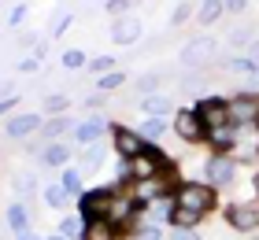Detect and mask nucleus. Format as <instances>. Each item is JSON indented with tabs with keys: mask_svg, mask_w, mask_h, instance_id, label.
Wrapping results in <instances>:
<instances>
[{
	"mask_svg": "<svg viewBox=\"0 0 259 240\" xmlns=\"http://www.w3.org/2000/svg\"><path fill=\"white\" fill-rule=\"evenodd\" d=\"M111 203H115L111 188L89 192V196H81V218H89V225H93V222H104V218L111 214Z\"/></svg>",
	"mask_w": 259,
	"mask_h": 240,
	"instance_id": "1",
	"label": "nucleus"
},
{
	"mask_svg": "<svg viewBox=\"0 0 259 240\" xmlns=\"http://www.w3.org/2000/svg\"><path fill=\"white\" fill-rule=\"evenodd\" d=\"M211 203H215V192L207 185H182V192H178V207L193 211V214H204Z\"/></svg>",
	"mask_w": 259,
	"mask_h": 240,
	"instance_id": "2",
	"label": "nucleus"
},
{
	"mask_svg": "<svg viewBox=\"0 0 259 240\" xmlns=\"http://www.w3.org/2000/svg\"><path fill=\"white\" fill-rule=\"evenodd\" d=\"M196 118H200V122H207L211 129H222V126H226V118H230V107L222 100H204V104H200V111H196Z\"/></svg>",
	"mask_w": 259,
	"mask_h": 240,
	"instance_id": "3",
	"label": "nucleus"
},
{
	"mask_svg": "<svg viewBox=\"0 0 259 240\" xmlns=\"http://www.w3.org/2000/svg\"><path fill=\"white\" fill-rule=\"evenodd\" d=\"M115 148L122 152V159H141V155H145V144H141V137L130 133V129H119V133H115Z\"/></svg>",
	"mask_w": 259,
	"mask_h": 240,
	"instance_id": "4",
	"label": "nucleus"
},
{
	"mask_svg": "<svg viewBox=\"0 0 259 240\" xmlns=\"http://www.w3.org/2000/svg\"><path fill=\"white\" fill-rule=\"evenodd\" d=\"M255 115H259V96H241L230 104V118H237V122H252Z\"/></svg>",
	"mask_w": 259,
	"mask_h": 240,
	"instance_id": "5",
	"label": "nucleus"
},
{
	"mask_svg": "<svg viewBox=\"0 0 259 240\" xmlns=\"http://www.w3.org/2000/svg\"><path fill=\"white\" fill-rule=\"evenodd\" d=\"M204 174L211 177V181H230L233 177V159H207Z\"/></svg>",
	"mask_w": 259,
	"mask_h": 240,
	"instance_id": "6",
	"label": "nucleus"
},
{
	"mask_svg": "<svg viewBox=\"0 0 259 240\" xmlns=\"http://www.w3.org/2000/svg\"><path fill=\"white\" fill-rule=\"evenodd\" d=\"M230 222L237 225V229H252V225H259V207H233Z\"/></svg>",
	"mask_w": 259,
	"mask_h": 240,
	"instance_id": "7",
	"label": "nucleus"
},
{
	"mask_svg": "<svg viewBox=\"0 0 259 240\" xmlns=\"http://www.w3.org/2000/svg\"><path fill=\"white\" fill-rule=\"evenodd\" d=\"M174 129H178L185 140H196V137H200V118L189 115V111H182V115H178V122H174Z\"/></svg>",
	"mask_w": 259,
	"mask_h": 240,
	"instance_id": "8",
	"label": "nucleus"
},
{
	"mask_svg": "<svg viewBox=\"0 0 259 240\" xmlns=\"http://www.w3.org/2000/svg\"><path fill=\"white\" fill-rule=\"evenodd\" d=\"M30 129H37V115H19L8 122V137H26Z\"/></svg>",
	"mask_w": 259,
	"mask_h": 240,
	"instance_id": "9",
	"label": "nucleus"
},
{
	"mask_svg": "<svg viewBox=\"0 0 259 240\" xmlns=\"http://www.w3.org/2000/svg\"><path fill=\"white\" fill-rule=\"evenodd\" d=\"M100 133H104V118H89L78 126V140H97Z\"/></svg>",
	"mask_w": 259,
	"mask_h": 240,
	"instance_id": "10",
	"label": "nucleus"
},
{
	"mask_svg": "<svg viewBox=\"0 0 259 240\" xmlns=\"http://www.w3.org/2000/svg\"><path fill=\"white\" fill-rule=\"evenodd\" d=\"M137 33H141V26L134 19H122L119 26H115V37H119V41H137Z\"/></svg>",
	"mask_w": 259,
	"mask_h": 240,
	"instance_id": "11",
	"label": "nucleus"
},
{
	"mask_svg": "<svg viewBox=\"0 0 259 240\" xmlns=\"http://www.w3.org/2000/svg\"><path fill=\"white\" fill-rule=\"evenodd\" d=\"M207 52H211V44H207V41H200V44H189V48H185L182 59H185V63H200V59H204Z\"/></svg>",
	"mask_w": 259,
	"mask_h": 240,
	"instance_id": "12",
	"label": "nucleus"
},
{
	"mask_svg": "<svg viewBox=\"0 0 259 240\" xmlns=\"http://www.w3.org/2000/svg\"><path fill=\"white\" fill-rule=\"evenodd\" d=\"M85 240H111V225H108V218H104V222H93L89 229H85Z\"/></svg>",
	"mask_w": 259,
	"mask_h": 240,
	"instance_id": "13",
	"label": "nucleus"
},
{
	"mask_svg": "<svg viewBox=\"0 0 259 240\" xmlns=\"http://www.w3.org/2000/svg\"><path fill=\"white\" fill-rule=\"evenodd\" d=\"M8 225H11V229H19V233H26V211H22L19 203H15V207H8Z\"/></svg>",
	"mask_w": 259,
	"mask_h": 240,
	"instance_id": "14",
	"label": "nucleus"
},
{
	"mask_svg": "<svg viewBox=\"0 0 259 240\" xmlns=\"http://www.w3.org/2000/svg\"><path fill=\"white\" fill-rule=\"evenodd\" d=\"M211 140H215V148H230V144L237 140V133H233L230 126H222V129H211Z\"/></svg>",
	"mask_w": 259,
	"mask_h": 240,
	"instance_id": "15",
	"label": "nucleus"
},
{
	"mask_svg": "<svg viewBox=\"0 0 259 240\" xmlns=\"http://www.w3.org/2000/svg\"><path fill=\"white\" fill-rule=\"evenodd\" d=\"M45 163H49V166H63L67 163V148H63V144H52V148L45 152Z\"/></svg>",
	"mask_w": 259,
	"mask_h": 240,
	"instance_id": "16",
	"label": "nucleus"
},
{
	"mask_svg": "<svg viewBox=\"0 0 259 240\" xmlns=\"http://www.w3.org/2000/svg\"><path fill=\"white\" fill-rule=\"evenodd\" d=\"M45 200H49L52 207H63V200H67V188H63V185H49V192H45Z\"/></svg>",
	"mask_w": 259,
	"mask_h": 240,
	"instance_id": "17",
	"label": "nucleus"
},
{
	"mask_svg": "<svg viewBox=\"0 0 259 240\" xmlns=\"http://www.w3.org/2000/svg\"><path fill=\"white\" fill-rule=\"evenodd\" d=\"M174 222H178V229H182V225H196V222H200V214H193V211L178 207V211H174Z\"/></svg>",
	"mask_w": 259,
	"mask_h": 240,
	"instance_id": "18",
	"label": "nucleus"
},
{
	"mask_svg": "<svg viewBox=\"0 0 259 240\" xmlns=\"http://www.w3.org/2000/svg\"><path fill=\"white\" fill-rule=\"evenodd\" d=\"M145 111H148V115H163V111H167V100H163V96H148V100H145Z\"/></svg>",
	"mask_w": 259,
	"mask_h": 240,
	"instance_id": "19",
	"label": "nucleus"
},
{
	"mask_svg": "<svg viewBox=\"0 0 259 240\" xmlns=\"http://www.w3.org/2000/svg\"><path fill=\"white\" fill-rule=\"evenodd\" d=\"M230 70H237V74H255V63H252V59H233Z\"/></svg>",
	"mask_w": 259,
	"mask_h": 240,
	"instance_id": "20",
	"label": "nucleus"
},
{
	"mask_svg": "<svg viewBox=\"0 0 259 240\" xmlns=\"http://www.w3.org/2000/svg\"><path fill=\"white\" fill-rule=\"evenodd\" d=\"M141 129H145V137H152V140H156V137L163 133V122H159V118H148V122L141 126Z\"/></svg>",
	"mask_w": 259,
	"mask_h": 240,
	"instance_id": "21",
	"label": "nucleus"
},
{
	"mask_svg": "<svg viewBox=\"0 0 259 240\" xmlns=\"http://www.w3.org/2000/svg\"><path fill=\"white\" fill-rule=\"evenodd\" d=\"M219 15H222V8H219V4H204V8H200V19H204V22L219 19Z\"/></svg>",
	"mask_w": 259,
	"mask_h": 240,
	"instance_id": "22",
	"label": "nucleus"
},
{
	"mask_svg": "<svg viewBox=\"0 0 259 240\" xmlns=\"http://www.w3.org/2000/svg\"><path fill=\"white\" fill-rule=\"evenodd\" d=\"M100 159H104V152H100V148H89V152H85V166H89V170H97Z\"/></svg>",
	"mask_w": 259,
	"mask_h": 240,
	"instance_id": "23",
	"label": "nucleus"
},
{
	"mask_svg": "<svg viewBox=\"0 0 259 240\" xmlns=\"http://www.w3.org/2000/svg\"><path fill=\"white\" fill-rule=\"evenodd\" d=\"M63 63H67V67H81V63H85V56H81V52H67Z\"/></svg>",
	"mask_w": 259,
	"mask_h": 240,
	"instance_id": "24",
	"label": "nucleus"
},
{
	"mask_svg": "<svg viewBox=\"0 0 259 240\" xmlns=\"http://www.w3.org/2000/svg\"><path fill=\"white\" fill-rule=\"evenodd\" d=\"M74 233H81V225H78L74 218H67V222H63V236H74Z\"/></svg>",
	"mask_w": 259,
	"mask_h": 240,
	"instance_id": "25",
	"label": "nucleus"
},
{
	"mask_svg": "<svg viewBox=\"0 0 259 240\" xmlns=\"http://www.w3.org/2000/svg\"><path fill=\"white\" fill-rule=\"evenodd\" d=\"M30 185H33L30 174H19V177H15V188H19V192H30Z\"/></svg>",
	"mask_w": 259,
	"mask_h": 240,
	"instance_id": "26",
	"label": "nucleus"
},
{
	"mask_svg": "<svg viewBox=\"0 0 259 240\" xmlns=\"http://www.w3.org/2000/svg\"><path fill=\"white\" fill-rule=\"evenodd\" d=\"M60 129H70V122H67V118H63V122H52L49 129H45V133H49V137H56V133H60Z\"/></svg>",
	"mask_w": 259,
	"mask_h": 240,
	"instance_id": "27",
	"label": "nucleus"
},
{
	"mask_svg": "<svg viewBox=\"0 0 259 240\" xmlns=\"http://www.w3.org/2000/svg\"><path fill=\"white\" fill-rule=\"evenodd\" d=\"M63 188H67V192H70V188H78V174H74V170L63 174Z\"/></svg>",
	"mask_w": 259,
	"mask_h": 240,
	"instance_id": "28",
	"label": "nucleus"
},
{
	"mask_svg": "<svg viewBox=\"0 0 259 240\" xmlns=\"http://www.w3.org/2000/svg\"><path fill=\"white\" fill-rule=\"evenodd\" d=\"M108 67H111L108 56H97V59H93V70H108Z\"/></svg>",
	"mask_w": 259,
	"mask_h": 240,
	"instance_id": "29",
	"label": "nucleus"
},
{
	"mask_svg": "<svg viewBox=\"0 0 259 240\" xmlns=\"http://www.w3.org/2000/svg\"><path fill=\"white\" fill-rule=\"evenodd\" d=\"M119 81H122V74H108V78L100 81V85H104V89H115V85H119Z\"/></svg>",
	"mask_w": 259,
	"mask_h": 240,
	"instance_id": "30",
	"label": "nucleus"
},
{
	"mask_svg": "<svg viewBox=\"0 0 259 240\" xmlns=\"http://www.w3.org/2000/svg\"><path fill=\"white\" fill-rule=\"evenodd\" d=\"M63 107V96H49V111H60Z\"/></svg>",
	"mask_w": 259,
	"mask_h": 240,
	"instance_id": "31",
	"label": "nucleus"
},
{
	"mask_svg": "<svg viewBox=\"0 0 259 240\" xmlns=\"http://www.w3.org/2000/svg\"><path fill=\"white\" fill-rule=\"evenodd\" d=\"M141 240H159V229H145V233H141Z\"/></svg>",
	"mask_w": 259,
	"mask_h": 240,
	"instance_id": "32",
	"label": "nucleus"
},
{
	"mask_svg": "<svg viewBox=\"0 0 259 240\" xmlns=\"http://www.w3.org/2000/svg\"><path fill=\"white\" fill-rule=\"evenodd\" d=\"M19 240H41L37 233H19Z\"/></svg>",
	"mask_w": 259,
	"mask_h": 240,
	"instance_id": "33",
	"label": "nucleus"
},
{
	"mask_svg": "<svg viewBox=\"0 0 259 240\" xmlns=\"http://www.w3.org/2000/svg\"><path fill=\"white\" fill-rule=\"evenodd\" d=\"M11 104H15V100H0V115H4V111H8V107H11Z\"/></svg>",
	"mask_w": 259,
	"mask_h": 240,
	"instance_id": "34",
	"label": "nucleus"
},
{
	"mask_svg": "<svg viewBox=\"0 0 259 240\" xmlns=\"http://www.w3.org/2000/svg\"><path fill=\"white\" fill-rule=\"evenodd\" d=\"M174 240H196V236H189V233H182V229H178V236H174Z\"/></svg>",
	"mask_w": 259,
	"mask_h": 240,
	"instance_id": "35",
	"label": "nucleus"
},
{
	"mask_svg": "<svg viewBox=\"0 0 259 240\" xmlns=\"http://www.w3.org/2000/svg\"><path fill=\"white\" fill-rule=\"evenodd\" d=\"M252 78H255V81H259V63H255V74H252Z\"/></svg>",
	"mask_w": 259,
	"mask_h": 240,
	"instance_id": "36",
	"label": "nucleus"
},
{
	"mask_svg": "<svg viewBox=\"0 0 259 240\" xmlns=\"http://www.w3.org/2000/svg\"><path fill=\"white\" fill-rule=\"evenodd\" d=\"M49 240H67V236H49Z\"/></svg>",
	"mask_w": 259,
	"mask_h": 240,
	"instance_id": "37",
	"label": "nucleus"
},
{
	"mask_svg": "<svg viewBox=\"0 0 259 240\" xmlns=\"http://www.w3.org/2000/svg\"><path fill=\"white\" fill-rule=\"evenodd\" d=\"M255 59H259V44H255Z\"/></svg>",
	"mask_w": 259,
	"mask_h": 240,
	"instance_id": "38",
	"label": "nucleus"
},
{
	"mask_svg": "<svg viewBox=\"0 0 259 240\" xmlns=\"http://www.w3.org/2000/svg\"><path fill=\"white\" fill-rule=\"evenodd\" d=\"M255 192H259V177H255Z\"/></svg>",
	"mask_w": 259,
	"mask_h": 240,
	"instance_id": "39",
	"label": "nucleus"
}]
</instances>
